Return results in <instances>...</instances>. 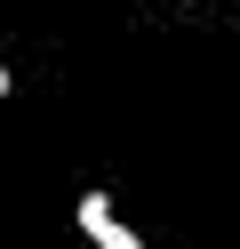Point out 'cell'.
<instances>
[{
	"instance_id": "6da1fadb",
	"label": "cell",
	"mask_w": 240,
	"mask_h": 249,
	"mask_svg": "<svg viewBox=\"0 0 240 249\" xmlns=\"http://www.w3.org/2000/svg\"><path fill=\"white\" fill-rule=\"evenodd\" d=\"M72 217H80V233H88V249H144L136 233H128V217L112 209V193H96V185L72 201Z\"/></svg>"
},
{
	"instance_id": "7a4b0ae2",
	"label": "cell",
	"mask_w": 240,
	"mask_h": 249,
	"mask_svg": "<svg viewBox=\"0 0 240 249\" xmlns=\"http://www.w3.org/2000/svg\"><path fill=\"white\" fill-rule=\"evenodd\" d=\"M0 105H8V65H0Z\"/></svg>"
},
{
	"instance_id": "3957f363",
	"label": "cell",
	"mask_w": 240,
	"mask_h": 249,
	"mask_svg": "<svg viewBox=\"0 0 240 249\" xmlns=\"http://www.w3.org/2000/svg\"><path fill=\"white\" fill-rule=\"evenodd\" d=\"M184 8H192V0H184Z\"/></svg>"
}]
</instances>
